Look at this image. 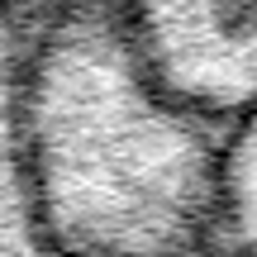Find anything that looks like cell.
Returning <instances> with one entry per match:
<instances>
[{"mask_svg": "<svg viewBox=\"0 0 257 257\" xmlns=\"http://www.w3.org/2000/svg\"><path fill=\"white\" fill-rule=\"evenodd\" d=\"M19 143L53 257H214L233 128L157 86L124 0H81L34 24Z\"/></svg>", "mask_w": 257, "mask_h": 257, "instance_id": "1", "label": "cell"}, {"mask_svg": "<svg viewBox=\"0 0 257 257\" xmlns=\"http://www.w3.org/2000/svg\"><path fill=\"white\" fill-rule=\"evenodd\" d=\"M148 72L224 128L257 110V0H124Z\"/></svg>", "mask_w": 257, "mask_h": 257, "instance_id": "2", "label": "cell"}, {"mask_svg": "<svg viewBox=\"0 0 257 257\" xmlns=\"http://www.w3.org/2000/svg\"><path fill=\"white\" fill-rule=\"evenodd\" d=\"M34 24L0 5V257H53L29 195L24 143H19V76Z\"/></svg>", "mask_w": 257, "mask_h": 257, "instance_id": "3", "label": "cell"}, {"mask_svg": "<svg viewBox=\"0 0 257 257\" xmlns=\"http://www.w3.org/2000/svg\"><path fill=\"white\" fill-rule=\"evenodd\" d=\"M5 10H15L19 19H29V24H43L48 15H57V10L67 5H81V0H0Z\"/></svg>", "mask_w": 257, "mask_h": 257, "instance_id": "4", "label": "cell"}]
</instances>
